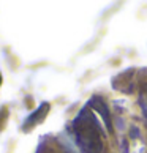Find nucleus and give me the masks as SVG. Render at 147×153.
I'll use <instances>...</instances> for the list:
<instances>
[{
  "label": "nucleus",
  "instance_id": "1",
  "mask_svg": "<svg viewBox=\"0 0 147 153\" xmlns=\"http://www.w3.org/2000/svg\"><path fill=\"white\" fill-rule=\"evenodd\" d=\"M73 133L82 153H103V128L89 106L82 107L76 115Z\"/></svg>",
  "mask_w": 147,
  "mask_h": 153
},
{
  "label": "nucleus",
  "instance_id": "2",
  "mask_svg": "<svg viewBox=\"0 0 147 153\" xmlns=\"http://www.w3.org/2000/svg\"><path fill=\"white\" fill-rule=\"evenodd\" d=\"M48 112H49V104L48 103H43L35 112H33V114H30L29 117L25 118L24 125H22V129H24V131H29L30 128H33L35 125H38L44 117H46Z\"/></svg>",
  "mask_w": 147,
  "mask_h": 153
},
{
  "label": "nucleus",
  "instance_id": "3",
  "mask_svg": "<svg viewBox=\"0 0 147 153\" xmlns=\"http://www.w3.org/2000/svg\"><path fill=\"white\" fill-rule=\"evenodd\" d=\"M89 106H92L95 111H98L101 117H103V120H104V125H106V128H108V131L111 133L112 131V123H111V114H109V109H108V106L104 104V101L100 98V96H93L92 100L89 101Z\"/></svg>",
  "mask_w": 147,
  "mask_h": 153
},
{
  "label": "nucleus",
  "instance_id": "4",
  "mask_svg": "<svg viewBox=\"0 0 147 153\" xmlns=\"http://www.w3.org/2000/svg\"><path fill=\"white\" fill-rule=\"evenodd\" d=\"M139 104H141V109H143L144 115L147 118V87L144 88V92L141 93V98H139Z\"/></svg>",
  "mask_w": 147,
  "mask_h": 153
},
{
  "label": "nucleus",
  "instance_id": "5",
  "mask_svg": "<svg viewBox=\"0 0 147 153\" xmlns=\"http://www.w3.org/2000/svg\"><path fill=\"white\" fill-rule=\"evenodd\" d=\"M7 118H8V111H7V107H2V109H0V131L3 129Z\"/></svg>",
  "mask_w": 147,
  "mask_h": 153
},
{
  "label": "nucleus",
  "instance_id": "6",
  "mask_svg": "<svg viewBox=\"0 0 147 153\" xmlns=\"http://www.w3.org/2000/svg\"><path fill=\"white\" fill-rule=\"evenodd\" d=\"M0 84H2V74H0Z\"/></svg>",
  "mask_w": 147,
  "mask_h": 153
}]
</instances>
